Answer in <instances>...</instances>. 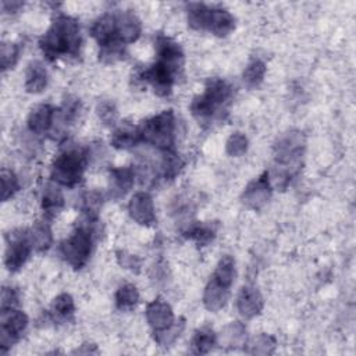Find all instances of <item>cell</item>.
Masks as SVG:
<instances>
[{
	"mask_svg": "<svg viewBox=\"0 0 356 356\" xmlns=\"http://www.w3.org/2000/svg\"><path fill=\"white\" fill-rule=\"evenodd\" d=\"M42 53L50 61L58 57L76 56L81 49V29L75 18L58 14L39 40Z\"/></svg>",
	"mask_w": 356,
	"mask_h": 356,
	"instance_id": "6da1fadb",
	"label": "cell"
},
{
	"mask_svg": "<svg viewBox=\"0 0 356 356\" xmlns=\"http://www.w3.org/2000/svg\"><path fill=\"white\" fill-rule=\"evenodd\" d=\"M232 86L221 78H210L204 92L196 96L191 103L192 115L199 122H211L221 118L227 113V107L232 99Z\"/></svg>",
	"mask_w": 356,
	"mask_h": 356,
	"instance_id": "7a4b0ae2",
	"label": "cell"
},
{
	"mask_svg": "<svg viewBox=\"0 0 356 356\" xmlns=\"http://www.w3.org/2000/svg\"><path fill=\"white\" fill-rule=\"evenodd\" d=\"M305 149V136L299 131L285 132L274 146L275 159V182L277 186L285 188L289 184L291 177L298 171L299 161Z\"/></svg>",
	"mask_w": 356,
	"mask_h": 356,
	"instance_id": "3957f363",
	"label": "cell"
},
{
	"mask_svg": "<svg viewBox=\"0 0 356 356\" xmlns=\"http://www.w3.org/2000/svg\"><path fill=\"white\" fill-rule=\"evenodd\" d=\"M88 156L85 150L78 146H68L63 149L53 160L51 179L63 186H75L83 175Z\"/></svg>",
	"mask_w": 356,
	"mask_h": 356,
	"instance_id": "277c9868",
	"label": "cell"
},
{
	"mask_svg": "<svg viewBox=\"0 0 356 356\" xmlns=\"http://www.w3.org/2000/svg\"><path fill=\"white\" fill-rule=\"evenodd\" d=\"M138 129L140 142L153 145L164 152H170L175 139V115L172 110H164L143 121Z\"/></svg>",
	"mask_w": 356,
	"mask_h": 356,
	"instance_id": "5b68a950",
	"label": "cell"
},
{
	"mask_svg": "<svg viewBox=\"0 0 356 356\" xmlns=\"http://www.w3.org/2000/svg\"><path fill=\"white\" fill-rule=\"evenodd\" d=\"M92 229L88 224L76 227V229L60 245L63 259L74 268H82L89 260L92 252Z\"/></svg>",
	"mask_w": 356,
	"mask_h": 356,
	"instance_id": "8992f818",
	"label": "cell"
},
{
	"mask_svg": "<svg viewBox=\"0 0 356 356\" xmlns=\"http://www.w3.org/2000/svg\"><path fill=\"white\" fill-rule=\"evenodd\" d=\"M28 327V317L24 312L4 309L0 314V349L6 353L15 343Z\"/></svg>",
	"mask_w": 356,
	"mask_h": 356,
	"instance_id": "52a82bcc",
	"label": "cell"
},
{
	"mask_svg": "<svg viewBox=\"0 0 356 356\" xmlns=\"http://www.w3.org/2000/svg\"><path fill=\"white\" fill-rule=\"evenodd\" d=\"M32 249L33 248H32L29 231L19 229L10 234L7 239L6 252H4V264L7 270L11 273L18 271L28 260Z\"/></svg>",
	"mask_w": 356,
	"mask_h": 356,
	"instance_id": "ba28073f",
	"label": "cell"
},
{
	"mask_svg": "<svg viewBox=\"0 0 356 356\" xmlns=\"http://www.w3.org/2000/svg\"><path fill=\"white\" fill-rule=\"evenodd\" d=\"M177 74H178L177 70L160 61H156L153 65L145 70V72L142 74V79L153 88L156 95L164 97L171 93Z\"/></svg>",
	"mask_w": 356,
	"mask_h": 356,
	"instance_id": "9c48e42d",
	"label": "cell"
},
{
	"mask_svg": "<svg viewBox=\"0 0 356 356\" xmlns=\"http://www.w3.org/2000/svg\"><path fill=\"white\" fill-rule=\"evenodd\" d=\"M90 35L99 43L100 49L125 47L118 40L117 13H106L102 17H99L90 26Z\"/></svg>",
	"mask_w": 356,
	"mask_h": 356,
	"instance_id": "30bf717a",
	"label": "cell"
},
{
	"mask_svg": "<svg viewBox=\"0 0 356 356\" xmlns=\"http://www.w3.org/2000/svg\"><path fill=\"white\" fill-rule=\"evenodd\" d=\"M271 192L273 186L268 177V171H264L261 175H259L252 182L248 184V186L242 192L241 199L246 207L252 210H259L268 203Z\"/></svg>",
	"mask_w": 356,
	"mask_h": 356,
	"instance_id": "8fae6325",
	"label": "cell"
},
{
	"mask_svg": "<svg viewBox=\"0 0 356 356\" xmlns=\"http://www.w3.org/2000/svg\"><path fill=\"white\" fill-rule=\"evenodd\" d=\"M128 211L132 220L140 225L152 227L156 222L153 199L147 192H136L128 203Z\"/></svg>",
	"mask_w": 356,
	"mask_h": 356,
	"instance_id": "7c38bea8",
	"label": "cell"
},
{
	"mask_svg": "<svg viewBox=\"0 0 356 356\" xmlns=\"http://www.w3.org/2000/svg\"><path fill=\"white\" fill-rule=\"evenodd\" d=\"M157 61L174 68L179 70L184 64V51L181 46L172 40L171 38H167L164 35H159L154 42Z\"/></svg>",
	"mask_w": 356,
	"mask_h": 356,
	"instance_id": "4fadbf2b",
	"label": "cell"
},
{
	"mask_svg": "<svg viewBox=\"0 0 356 356\" xmlns=\"http://www.w3.org/2000/svg\"><path fill=\"white\" fill-rule=\"evenodd\" d=\"M145 314H146V320H147L149 325L153 328V331L165 330L175 321L171 306L161 298L152 300L146 306Z\"/></svg>",
	"mask_w": 356,
	"mask_h": 356,
	"instance_id": "5bb4252c",
	"label": "cell"
},
{
	"mask_svg": "<svg viewBox=\"0 0 356 356\" xmlns=\"http://www.w3.org/2000/svg\"><path fill=\"white\" fill-rule=\"evenodd\" d=\"M264 306L261 293L256 286L245 285L241 288L236 298V309L243 318H253L260 314Z\"/></svg>",
	"mask_w": 356,
	"mask_h": 356,
	"instance_id": "9a60e30c",
	"label": "cell"
},
{
	"mask_svg": "<svg viewBox=\"0 0 356 356\" xmlns=\"http://www.w3.org/2000/svg\"><path fill=\"white\" fill-rule=\"evenodd\" d=\"M140 31H142L140 21L134 13H129V11L117 13L118 40L124 46L134 43L140 36Z\"/></svg>",
	"mask_w": 356,
	"mask_h": 356,
	"instance_id": "2e32d148",
	"label": "cell"
},
{
	"mask_svg": "<svg viewBox=\"0 0 356 356\" xmlns=\"http://www.w3.org/2000/svg\"><path fill=\"white\" fill-rule=\"evenodd\" d=\"M54 121V108L50 104H39L33 107L28 115V129L36 135L46 134Z\"/></svg>",
	"mask_w": 356,
	"mask_h": 356,
	"instance_id": "e0dca14e",
	"label": "cell"
},
{
	"mask_svg": "<svg viewBox=\"0 0 356 356\" xmlns=\"http://www.w3.org/2000/svg\"><path fill=\"white\" fill-rule=\"evenodd\" d=\"M235 28L234 15L224 8H213L210 7L209 21L206 31L211 32L216 36H227Z\"/></svg>",
	"mask_w": 356,
	"mask_h": 356,
	"instance_id": "ac0fdd59",
	"label": "cell"
},
{
	"mask_svg": "<svg viewBox=\"0 0 356 356\" xmlns=\"http://www.w3.org/2000/svg\"><path fill=\"white\" fill-rule=\"evenodd\" d=\"M229 296V288L221 285L214 278H210L203 292V305L210 312L221 310Z\"/></svg>",
	"mask_w": 356,
	"mask_h": 356,
	"instance_id": "d6986e66",
	"label": "cell"
},
{
	"mask_svg": "<svg viewBox=\"0 0 356 356\" xmlns=\"http://www.w3.org/2000/svg\"><path fill=\"white\" fill-rule=\"evenodd\" d=\"M248 335H246V328L241 321H232L228 325H225L220 335L217 337V342L221 346L231 348V349H238L246 345Z\"/></svg>",
	"mask_w": 356,
	"mask_h": 356,
	"instance_id": "ffe728a7",
	"label": "cell"
},
{
	"mask_svg": "<svg viewBox=\"0 0 356 356\" xmlns=\"http://www.w3.org/2000/svg\"><path fill=\"white\" fill-rule=\"evenodd\" d=\"M135 172L129 167H117L110 171V189L113 196H124L134 185Z\"/></svg>",
	"mask_w": 356,
	"mask_h": 356,
	"instance_id": "44dd1931",
	"label": "cell"
},
{
	"mask_svg": "<svg viewBox=\"0 0 356 356\" xmlns=\"http://www.w3.org/2000/svg\"><path fill=\"white\" fill-rule=\"evenodd\" d=\"M42 210L47 218L56 217L64 207V196L58 186L47 184L42 193Z\"/></svg>",
	"mask_w": 356,
	"mask_h": 356,
	"instance_id": "7402d4cb",
	"label": "cell"
},
{
	"mask_svg": "<svg viewBox=\"0 0 356 356\" xmlns=\"http://www.w3.org/2000/svg\"><path fill=\"white\" fill-rule=\"evenodd\" d=\"M47 85V71L39 61H32L25 74V90L29 93H40Z\"/></svg>",
	"mask_w": 356,
	"mask_h": 356,
	"instance_id": "603a6c76",
	"label": "cell"
},
{
	"mask_svg": "<svg viewBox=\"0 0 356 356\" xmlns=\"http://www.w3.org/2000/svg\"><path fill=\"white\" fill-rule=\"evenodd\" d=\"M111 145L117 149H129L140 142V135L138 127L129 124L120 125L111 135Z\"/></svg>",
	"mask_w": 356,
	"mask_h": 356,
	"instance_id": "cb8c5ba5",
	"label": "cell"
},
{
	"mask_svg": "<svg viewBox=\"0 0 356 356\" xmlns=\"http://www.w3.org/2000/svg\"><path fill=\"white\" fill-rule=\"evenodd\" d=\"M216 343H217L216 332L213 331V328L204 325L195 331L191 341V349L196 355H203V353H209Z\"/></svg>",
	"mask_w": 356,
	"mask_h": 356,
	"instance_id": "d4e9b609",
	"label": "cell"
},
{
	"mask_svg": "<svg viewBox=\"0 0 356 356\" xmlns=\"http://www.w3.org/2000/svg\"><path fill=\"white\" fill-rule=\"evenodd\" d=\"M29 236L32 248L36 252H46L51 246L53 235L50 225L46 221H36L33 227L29 229Z\"/></svg>",
	"mask_w": 356,
	"mask_h": 356,
	"instance_id": "484cf974",
	"label": "cell"
},
{
	"mask_svg": "<svg viewBox=\"0 0 356 356\" xmlns=\"http://www.w3.org/2000/svg\"><path fill=\"white\" fill-rule=\"evenodd\" d=\"M211 278H214L217 282H220L221 285L231 288L234 284V278H235V260L232 256L225 254L220 259V261L217 263V267L211 275Z\"/></svg>",
	"mask_w": 356,
	"mask_h": 356,
	"instance_id": "4316f807",
	"label": "cell"
},
{
	"mask_svg": "<svg viewBox=\"0 0 356 356\" xmlns=\"http://www.w3.org/2000/svg\"><path fill=\"white\" fill-rule=\"evenodd\" d=\"M266 75V64L260 58H252L243 70L242 79L248 88H257Z\"/></svg>",
	"mask_w": 356,
	"mask_h": 356,
	"instance_id": "83f0119b",
	"label": "cell"
},
{
	"mask_svg": "<svg viewBox=\"0 0 356 356\" xmlns=\"http://www.w3.org/2000/svg\"><path fill=\"white\" fill-rule=\"evenodd\" d=\"M139 302V292L135 285L124 284L115 292V306L120 310H131Z\"/></svg>",
	"mask_w": 356,
	"mask_h": 356,
	"instance_id": "f1b7e54d",
	"label": "cell"
},
{
	"mask_svg": "<svg viewBox=\"0 0 356 356\" xmlns=\"http://www.w3.org/2000/svg\"><path fill=\"white\" fill-rule=\"evenodd\" d=\"M216 231L217 229H216L214 224L199 222V224H193L192 227H189L186 234H188V238L193 239L199 246H206L214 239Z\"/></svg>",
	"mask_w": 356,
	"mask_h": 356,
	"instance_id": "f546056e",
	"label": "cell"
},
{
	"mask_svg": "<svg viewBox=\"0 0 356 356\" xmlns=\"http://www.w3.org/2000/svg\"><path fill=\"white\" fill-rule=\"evenodd\" d=\"M185 324L184 320L179 321H174L168 328L161 330V331H153L154 334V341L160 345V346H170L171 343H174L178 337L181 335L182 330H184Z\"/></svg>",
	"mask_w": 356,
	"mask_h": 356,
	"instance_id": "4dcf8cb0",
	"label": "cell"
},
{
	"mask_svg": "<svg viewBox=\"0 0 356 356\" xmlns=\"http://www.w3.org/2000/svg\"><path fill=\"white\" fill-rule=\"evenodd\" d=\"M51 310L53 313L58 317V318H70L72 317L74 312H75V305H74V299L71 298V295L68 293H60L51 305Z\"/></svg>",
	"mask_w": 356,
	"mask_h": 356,
	"instance_id": "1f68e13d",
	"label": "cell"
},
{
	"mask_svg": "<svg viewBox=\"0 0 356 356\" xmlns=\"http://www.w3.org/2000/svg\"><path fill=\"white\" fill-rule=\"evenodd\" d=\"M275 345H277V341L274 337L268 334H260L253 338L248 352L252 355H270L274 352Z\"/></svg>",
	"mask_w": 356,
	"mask_h": 356,
	"instance_id": "d6a6232c",
	"label": "cell"
},
{
	"mask_svg": "<svg viewBox=\"0 0 356 356\" xmlns=\"http://www.w3.org/2000/svg\"><path fill=\"white\" fill-rule=\"evenodd\" d=\"M21 47L17 43H3L1 44V53H0V63H1V70L6 71L8 68H13L19 57Z\"/></svg>",
	"mask_w": 356,
	"mask_h": 356,
	"instance_id": "836d02e7",
	"label": "cell"
},
{
	"mask_svg": "<svg viewBox=\"0 0 356 356\" xmlns=\"http://www.w3.org/2000/svg\"><path fill=\"white\" fill-rule=\"evenodd\" d=\"M225 150L232 157H241L248 150V138L242 132L232 134L225 143Z\"/></svg>",
	"mask_w": 356,
	"mask_h": 356,
	"instance_id": "e575fe53",
	"label": "cell"
},
{
	"mask_svg": "<svg viewBox=\"0 0 356 356\" xmlns=\"http://www.w3.org/2000/svg\"><path fill=\"white\" fill-rule=\"evenodd\" d=\"M19 182L17 175L7 168L1 170V200L6 202L10 197L14 196V193L18 191Z\"/></svg>",
	"mask_w": 356,
	"mask_h": 356,
	"instance_id": "d590c367",
	"label": "cell"
},
{
	"mask_svg": "<svg viewBox=\"0 0 356 356\" xmlns=\"http://www.w3.org/2000/svg\"><path fill=\"white\" fill-rule=\"evenodd\" d=\"M96 113H97L99 120L106 125H113L117 121V117H118V113H117V108H115L114 103L108 102V100L100 102L96 107Z\"/></svg>",
	"mask_w": 356,
	"mask_h": 356,
	"instance_id": "8d00e7d4",
	"label": "cell"
},
{
	"mask_svg": "<svg viewBox=\"0 0 356 356\" xmlns=\"http://www.w3.org/2000/svg\"><path fill=\"white\" fill-rule=\"evenodd\" d=\"M181 167H182L181 159L175 153H172L171 150L165 152V156H164V160H163V170H164L165 179L175 178L179 172Z\"/></svg>",
	"mask_w": 356,
	"mask_h": 356,
	"instance_id": "74e56055",
	"label": "cell"
},
{
	"mask_svg": "<svg viewBox=\"0 0 356 356\" xmlns=\"http://www.w3.org/2000/svg\"><path fill=\"white\" fill-rule=\"evenodd\" d=\"M18 305V292L11 286L1 289V310L14 309Z\"/></svg>",
	"mask_w": 356,
	"mask_h": 356,
	"instance_id": "f35d334b",
	"label": "cell"
},
{
	"mask_svg": "<svg viewBox=\"0 0 356 356\" xmlns=\"http://www.w3.org/2000/svg\"><path fill=\"white\" fill-rule=\"evenodd\" d=\"M117 259H118V263L125 267V268H129V270H136L139 267V259L134 254H129L127 252H118L117 253Z\"/></svg>",
	"mask_w": 356,
	"mask_h": 356,
	"instance_id": "ab89813d",
	"label": "cell"
},
{
	"mask_svg": "<svg viewBox=\"0 0 356 356\" xmlns=\"http://www.w3.org/2000/svg\"><path fill=\"white\" fill-rule=\"evenodd\" d=\"M21 6H22V3H19V1H14V3L3 1V8H4V11H8V13H14V10Z\"/></svg>",
	"mask_w": 356,
	"mask_h": 356,
	"instance_id": "60d3db41",
	"label": "cell"
}]
</instances>
